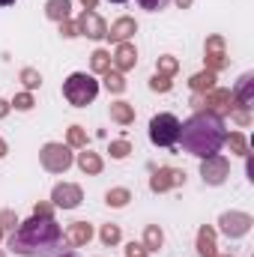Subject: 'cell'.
I'll use <instances>...</instances> for the list:
<instances>
[{
	"label": "cell",
	"mask_w": 254,
	"mask_h": 257,
	"mask_svg": "<svg viewBox=\"0 0 254 257\" xmlns=\"http://www.w3.org/2000/svg\"><path fill=\"white\" fill-rule=\"evenodd\" d=\"M224 123L221 117L215 114H206V111H197L194 117H189L186 123H180V144L189 156L197 159H209L215 156L221 147H224Z\"/></svg>",
	"instance_id": "6da1fadb"
},
{
	"label": "cell",
	"mask_w": 254,
	"mask_h": 257,
	"mask_svg": "<svg viewBox=\"0 0 254 257\" xmlns=\"http://www.w3.org/2000/svg\"><path fill=\"white\" fill-rule=\"evenodd\" d=\"M60 236H63V230H60V224H57L54 218H39V215H33V218H27V221H18V227H15L12 236H9V248H12L15 254L30 257V254H39V251L54 248Z\"/></svg>",
	"instance_id": "7a4b0ae2"
},
{
	"label": "cell",
	"mask_w": 254,
	"mask_h": 257,
	"mask_svg": "<svg viewBox=\"0 0 254 257\" xmlns=\"http://www.w3.org/2000/svg\"><path fill=\"white\" fill-rule=\"evenodd\" d=\"M63 96L72 108H84L99 96V81L87 72H72L63 84Z\"/></svg>",
	"instance_id": "3957f363"
},
{
	"label": "cell",
	"mask_w": 254,
	"mask_h": 257,
	"mask_svg": "<svg viewBox=\"0 0 254 257\" xmlns=\"http://www.w3.org/2000/svg\"><path fill=\"white\" fill-rule=\"evenodd\" d=\"M180 138V120L174 114H156L150 120V141L156 147H174Z\"/></svg>",
	"instance_id": "277c9868"
},
{
	"label": "cell",
	"mask_w": 254,
	"mask_h": 257,
	"mask_svg": "<svg viewBox=\"0 0 254 257\" xmlns=\"http://www.w3.org/2000/svg\"><path fill=\"white\" fill-rule=\"evenodd\" d=\"M39 162H42V168L48 171V174H63L72 168V150L66 147V144H45L42 150H39Z\"/></svg>",
	"instance_id": "5b68a950"
},
{
	"label": "cell",
	"mask_w": 254,
	"mask_h": 257,
	"mask_svg": "<svg viewBox=\"0 0 254 257\" xmlns=\"http://www.w3.org/2000/svg\"><path fill=\"white\" fill-rule=\"evenodd\" d=\"M254 218L248 212H239V209H230V212H221V218H218V227H221V233L227 236V239H239V236H245L248 230H251Z\"/></svg>",
	"instance_id": "8992f818"
},
{
	"label": "cell",
	"mask_w": 254,
	"mask_h": 257,
	"mask_svg": "<svg viewBox=\"0 0 254 257\" xmlns=\"http://www.w3.org/2000/svg\"><path fill=\"white\" fill-rule=\"evenodd\" d=\"M203 63L209 72H221V69H227L230 66V57H227V51H224V39L218 36V33H212V36H206V45H203Z\"/></svg>",
	"instance_id": "52a82bcc"
},
{
	"label": "cell",
	"mask_w": 254,
	"mask_h": 257,
	"mask_svg": "<svg viewBox=\"0 0 254 257\" xmlns=\"http://www.w3.org/2000/svg\"><path fill=\"white\" fill-rule=\"evenodd\" d=\"M227 174H230V162L224 156L215 153L209 159H200V177H203L206 186H221L227 180Z\"/></svg>",
	"instance_id": "ba28073f"
},
{
	"label": "cell",
	"mask_w": 254,
	"mask_h": 257,
	"mask_svg": "<svg viewBox=\"0 0 254 257\" xmlns=\"http://www.w3.org/2000/svg\"><path fill=\"white\" fill-rule=\"evenodd\" d=\"M177 186H186V171H180V168H159L150 177V189L156 194L168 192V189H177Z\"/></svg>",
	"instance_id": "9c48e42d"
},
{
	"label": "cell",
	"mask_w": 254,
	"mask_h": 257,
	"mask_svg": "<svg viewBox=\"0 0 254 257\" xmlns=\"http://www.w3.org/2000/svg\"><path fill=\"white\" fill-rule=\"evenodd\" d=\"M75 27H78V36H87V39H105L108 36V24L93 9H84L81 18L75 21Z\"/></svg>",
	"instance_id": "30bf717a"
},
{
	"label": "cell",
	"mask_w": 254,
	"mask_h": 257,
	"mask_svg": "<svg viewBox=\"0 0 254 257\" xmlns=\"http://www.w3.org/2000/svg\"><path fill=\"white\" fill-rule=\"evenodd\" d=\"M81 200H84V192L75 183H57L54 192H51V203L60 206V209H75Z\"/></svg>",
	"instance_id": "8fae6325"
},
{
	"label": "cell",
	"mask_w": 254,
	"mask_h": 257,
	"mask_svg": "<svg viewBox=\"0 0 254 257\" xmlns=\"http://www.w3.org/2000/svg\"><path fill=\"white\" fill-rule=\"evenodd\" d=\"M233 93V108H242V111H251L254 108V72H245L236 87L230 90Z\"/></svg>",
	"instance_id": "7c38bea8"
},
{
	"label": "cell",
	"mask_w": 254,
	"mask_h": 257,
	"mask_svg": "<svg viewBox=\"0 0 254 257\" xmlns=\"http://www.w3.org/2000/svg\"><path fill=\"white\" fill-rule=\"evenodd\" d=\"M111 66H114L117 72H132V69L138 66V51H135V45H132V42H120V45L114 48V54H111Z\"/></svg>",
	"instance_id": "4fadbf2b"
},
{
	"label": "cell",
	"mask_w": 254,
	"mask_h": 257,
	"mask_svg": "<svg viewBox=\"0 0 254 257\" xmlns=\"http://www.w3.org/2000/svg\"><path fill=\"white\" fill-rule=\"evenodd\" d=\"M135 33H138L135 18H126V15H123V18H117V21L111 24V30H108V36H105V39H111V42H117V45H120V42H129Z\"/></svg>",
	"instance_id": "5bb4252c"
},
{
	"label": "cell",
	"mask_w": 254,
	"mask_h": 257,
	"mask_svg": "<svg viewBox=\"0 0 254 257\" xmlns=\"http://www.w3.org/2000/svg\"><path fill=\"white\" fill-rule=\"evenodd\" d=\"M90 239H93V227H90L87 221H72V224L66 227V242H69V245L81 248V245H87Z\"/></svg>",
	"instance_id": "9a60e30c"
},
{
	"label": "cell",
	"mask_w": 254,
	"mask_h": 257,
	"mask_svg": "<svg viewBox=\"0 0 254 257\" xmlns=\"http://www.w3.org/2000/svg\"><path fill=\"white\" fill-rule=\"evenodd\" d=\"M197 254L200 257H215V230L209 227V224H203L200 230H197Z\"/></svg>",
	"instance_id": "2e32d148"
},
{
	"label": "cell",
	"mask_w": 254,
	"mask_h": 257,
	"mask_svg": "<svg viewBox=\"0 0 254 257\" xmlns=\"http://www.w3.org/2000/svg\"><path fill=\"white\" fill-rule=\"evenodd\" d=\"M75 162H78V168H81L84 174H90V177L102 174V168H105V165H102V156H99V153H90L87 147H84V153H78Z\"/></svg>",
	"instance_id": "e0dca14e"
},
{
	"label": "cell",
	"mask_w": 254,
	"mask_h": 257,
	"mask_svg": "<svg viewBox=\"0 0 254 257\" xmlns=\"http://www.w3.org/2000/svg\"><path fill=\"white\" fill-rule=\"evenodd\" d=\"M45 15L51 18V21H69V15H72V0H48L45 3Z\"/></svg>",
	"instance_id": "ac0fdd59"
},
{
	"label": "cell",
	"mask_w": 254,
	"mask_h": 257,
	"mask_svg": "<svg viewBox=\"0 0 254 257\" xmlns=\"http://www.w3.org/2000/svg\"><path fill=\"white\" fill-rule=\"evenodd\" d=\"M215 72H209V69H203V72H197V75H191L189 78V87L194 93H209V90H215Z\"/></svg>",
	"instance_id": "d6986e66"
},
{
	"label": "cell",
	"mask_w": 254,
	"mask_h": 257,
	"mask_svg": "<svg viewBox=\"0 0 254 257\" xmlns=\"http://www.w3.org/2000/svg\"><path fill=\"white\" fill-rule=\"evenodd\" d=\"M111 120L120 123V126H132V123H135V105H129V102H114V105H111Z\"/></svg>",
	"instance_id": "ffe728a7"
},
{
	"label": "cell",
	"mask_w": 254,
	"mask_h": 257,
	"mask_svg": "<svg viewBox=\"0 0 254 257\" xmlns=\"http://www.w3.org/2000/svg\"><path fill=\"white\" fill-rule=\"evenodd\" d=\"M147 251H159L162 245H165V233H162V227L159 224H147V230H144V242H141Z\"/></svg>",
	"instance_id": "44dd1931"
},
{
	"label": "cell",
	"mask_w": 254,
	"mask_h": 257,
	"mask_svg": "<svg viewBox=\"0 0 254 257\" xmlns=\"http://www.w3.org/2000/svg\"><path fill=\"white\" fill-rule=\"evenodd\" d=\"M90 66H93V72H99V75L111 72V51H105V48H96V51L90 54Z\"/></svg>",
	"instance_id": "7402d4cb"
},
{
	"label": "cell",
	"mask_w": 254,
	"mask_h": 257,
	"mask_svg": "<svg viewBox=\"0 0 254 257\" xmlns=\"http://www.w3.org/2000/svg\"><path fill=\"white\" fill-rule=\"evenodd\" d=\"M66 147L84 150V147H87V128L84 126H69V132H66Z\"/></svg>",
	"instance_id": "603a6c76"
},
{
	"label": "cell",
	"mask_w": 254,
	"mask_h": 257,
	"mask_svg": "<svg viewBox=\"0 0 254 257\" xmlns=\"http://www.w3.org/2000/svg\"><path fill=\"white\" fill-rule=\"evenodd\" d=\"M224 144H230V150H233L236 156H248V141H245L242 132H230V135H224Z\"/></svg>",
	"instance_id": "cb8c5ba5"
},
{
	"label": "cell",
	"mask_w": 254,
	"mask_h": 257,
	"mask_svg": "<svg viewBox=\"0 0 254 257\" xmlns=\"http://www.w3.org/2000/svg\"><path fill=\"white\" fill-rule=\"evenodd\" d=\"M129 200H132V192H129V189H108V194H105V203L114 206V209L126 206Z\"/></svg>",
	"instance_id": "d4e9b609"
},
{
	"label": "cell",
	"mask_w": 254,
	"mask_h": 257,
	"mask_svg": "<svg viewBox=\"0 0 254 257\" xmlns=\"http://www.w3.org/2000/svg\"><path fill=\"white\" fill-rule=\"evenodd\" d=\"M105 87H108V93H123V90H126V78H123V72H117V69L105 72Z\"/></svg>",
	"instance_id": "484cf974"
},
{
	"label": "cell",
	"mask_w": 254,
	"mask_h": 257,
	"mask_svg": "<svg viewBox=\"0 0 254 257\" xmlns=\"http://www.w3.org/2000/svg\"><path fill=\"white\" fill-rule=\"evenodd\" d=\"M99 239H102L105 245H117V242L123 239V233H120V224H102V230H99Z\"/></svg>",
	"instance_id": "4316f807"
},
{
	"label": "cell",
	"mask_w": 254,
	"mask_h": 257,
	"mask_svg": "<svg viewBox=\"0 0 254 257\" xmlns=\"http://www.w3.org/2000/svg\"><path fill=\"white\" fill-rule=\"evenodd\" d=\"M177 69H180V60L177 57H171V54H165V57H159V63H156V72L159 75H177Z\"/></svg>",
	"instance_id": "83f0119b"
},
{
	"label": "cell",
	"mask_w": 254,
	"mask_h": 257,
	"mask_svg": "<svg viewBox=\"0 0 254 257\" xmlns=\"http://www.w3.org/2000/svg\"><path fill=\"white\" fill-rule=\"evenodd\" d=\"M18 78H21V84L27 87V93H30V90H36V87L42 84V75H39L36 69H30V66H27V69H21V75H18Z\"/></svg>",
	"instance_id": "f1b7e54d"
},
{
	"label": "cell",
	"mask_w": 254,
	"mask_h": 257,
	"mask_svg": "<svg viewBox=\"0 0 254 257\" xmlns=\"http://www.w3.org/2000/svg\"><path fill=\"white\" fill-rule=\"evenodd\" d=\"M9 105H12L15 111H30V108L36 105V99H33V93H27V90H24V93H18V96H15Z\"/></svg>",
	"instance_id": "f546056e"
},
{
	"label": "cell",
	"mask_w": 254,
	"mask_h": 257,
	"mask_svg": "<svg viewBox=\"0 0 254 257\" xmlns=\"http://www.w3.org/2000/svg\"><path fill=\"white\" fill-rule=\"evenodd\" d=\"M171 87H174V81H171L168 75H159V72H156V75L150 78V90H156V93H168Z\"/></svg>",
	"instance_id": "4dcf8cb0"
},
{
	"label": "cell",
	"mask_w": 254,
	"mask_h": 257,
	"mask_svg": "<svg viewBox=\"0 0 254 257\" xmlns=\"http://www.w3.org/2000/svg\"><path fill=\"white\" fill-rule=\"evenodd\" d=\"M111 159H126L129 153H132V144L129 141H111Z\"/></svg>",
	"instance_id": "1f68e13d"
},
{
	"label": "cell",
	"mask_w": 254,
	"mask_h": 257,
	"mask_svg": "<svg viewBox=\"0 0 254 257\" xmlns=\"http://www.w3.org/2000/svg\"><path fill=\"white\" fill-rule=\"evenodd\" d=\"M18 227V215L12 209H0V230H15Z\"/></svg>",
	"instance_id": "d6a6232c"
},
{
	"label": "cell",
	"mask_w": 254,
	"mask_h": 257,
	"mask_svg": "<svg viewBox=\"0 0 254 257\" xmlns=\"http://www.w3.org/2000/svg\"><path fill=\"white\" fill-rule=\"evenodd\" d=\"M230 120H233V123H239V126H251V111L233 108V111H230Z\"/></svg>",
	"instance_id": "836d02e7"
},
{
	"label": "cell",
	"mask_w": 254,
	"mask_h": 257,
	"mask_svg": "<svg viewBox=\"0 0 254 257\" xmlns=\"http://www.w3.org/2000/svg\"><path fill=\"white\" fill-rule=\"evenodd\" d=\"M33 215H39V218H54V203H36L33 206Z\"/></svg>",
	"instance_id": "e575fe53"
},
{
	"label": "cell",
	"mask_w": 254,
	"mask_h": 257,
	"mask_svg": "<svg viewBox=\"0 0 254 257\" xmlns=\"http://www.w3.org/2000/svg\"><path fill=\"white\" fill-rule=\"evenodd\" d=\"M126 257H150V251H147L141 242H129L126 245Z\"/></svg>",
	"instance_id": "d590c367"
},
{
	"label": "cell",
	"mask_w": 254,
	"mask_h": 257,
	"mask_svg": "<svg viewBox=\"0 0 254 257\" xmlns=\"http://www.w3.org/2000/svg\"><path fill=\"white\" fill-rule=\"evenodd\" d=\"M60 36H63V39L78 36V27H75V21H60Z\"/></svg>",
	"instance_id": "8d00e7d4"
},
{
	"label": "cell",
	"mask_w": 254,
	"mask_h": 257,
	"mask_svg": "<svg viewBox=\"0 0 254 257\" xmlns=\"http://www.w3.org/2000/svg\"><path fill=\"white\" fill-rule=\"evenodd\" d=\"M138 3H141V9H147V12H159V9H165L168 0H138Z\"/></svg>",
	"instance_id": "74e56055"
},
{
	"label": "cell",
	"mask_w": 254,
	"mask_h": 257,
	"mask_svg": "<svg viewBox=\"0 0 254 257\" xmlns=\"http://www.w3.org/2000/svg\"><path fill=\"white\" fill-rule=\"evenodd\" d=\"M39 257H75V254H72V251H48V254L39 251Z\"/></svg>",
	"instance_id": "f35d334b"
},
{
	"label": "cell",
	"mask_w": 254,
	"mask_h": 257,
	"mask_svg": "<svg viewBox=\"0 0 254 257\" xmlns=\"http://www.w3.org/2000/svg\"><path fill=\"white\" fill-rule=\"evenodd\" d=\"M9 111H12V105H9V102H6V99H0V120H3V117H6V114H9Z\"/></svg>",
	"instance_id": "ab89813d"
},
{
	"label": "cell",
	"mask_w": 254,
	"mask_h": 257,
	"mask_svg": "<svg viewBox=\"0 0 254 257\" xmlns=\"http://www.w3.org/2000/svg\"><path fill=\"white\" fill-rule=\"evenodd\" d=\"M81 3H84V9H96L99 6V0H81Z\"/></svg>",
	"instance_id": "60d3db41"
},
{
	"label": "cell",
	"mask_w": 254,
	"mask_h": 257,
	"mask_svg": "<svg viewBox=\"0 0 254 257\" xmlns=\"http://www.w3.org/2000/svg\"><path fill=\"white\" fill-rule=\"evenodd\" d=\"M6 153H9V147H6V141H3V138H0V159H3V156H6Z\"/></svg>",
	"instance_id": "b9f144b4"
},
{
	"label": "cell",
	"mask_w": 254,
	"mask_h": 257,
	"mask_svg": "<svg viewBox=\"0 0 254 257\" xmlns=\"http://www.w3.org/2000/svg\"><path fill=\"white\" fill-rule=\"evenodd\" d=\"M191 3H194V0H177V6H180V9H189Z\"/></svg>",
	"instance_id": "7bdbcfd3"
},
{
	"label": "cell",
	"mask_w": 254,
	"mask_h": 257,
	"mask_svg": "<svg viewBox=\"0 0 254 257\" xmlns=\"http://www.w3.org/2000/svg\"><path fill=\"white\" fill-rule=\"evenodd\" d=\"M9 3H15V0H0V6H9Z\"/></svg>",
	"instance_id": "ee69618b"
},
{
	"label": "cell",
	"mask_w": 254,
	"mask_h": 257,
	"mask_svg": "<svg viewBox=\"0 0 254 257\" xmlns=\"http://www.w3.org/2000/svg\"><path fill=\"white\" fill-rule=\"evenodd\" d=\"M108 3H126V0H108Z\"/></svg>",
	"instance_id": "f6af8a7d"
},
{
	"label": "cell",
	"mask_w": 254,
	"mask_h": 257,
	"mask_svg": "<svg viewBox=\"0 0 254 257\" xmlns=\"http://www.w3.org/2000/svg\"><path fill=\"white\" fill-rule=\"evenodd\" d=\"M215 257H233V254H215Z\"/></svg>",
	"instance_id": "bcb514c9"
},
{
	"label": "cell",
	"mask_w": 254,
	"mask_h": 257,
	"mask_svg": "<svg viewBox=\"0 0 254 257\" xmlns=\"http://www.w3.org/2000/svg\"><path fill=\"white\" fill-rule=\"evenodd\" d=\"M0 239H3V230H0Z\"/></svg>",
	"instance_id": "7dc6e473"
},
{
	"label": "cell",
	"mask_w": 254,
	"mask_h": 257,
	"mask_svg": "<svg viewBox=\"0 0 254 257\" xmlns=\"http://www.w3.org/2000/svg\"><path fill=\"white\" fill-rule=\"evenodd\" d=\"M0 257H6V254H3V251H0Z\"/></svg>",
	"instance_id": "c3c4849f"
}]
</instances>
